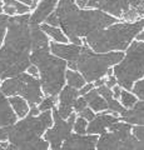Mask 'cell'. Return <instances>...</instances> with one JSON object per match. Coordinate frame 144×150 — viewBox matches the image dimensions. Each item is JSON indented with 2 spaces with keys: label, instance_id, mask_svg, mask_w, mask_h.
Segmentation results:
<instances>
[{
  "label": "cell",
  "instance_id": "1",
  "mask_svg": "<svg viewBox=\"0 0 144 150\" xmlns=\"http://www.w3.org/2000/svg\"><path fill=\"white\" fill-rule=\"evenodd\" d=\"M55 13L59 18V26H62L69 40L77 45H83L80 38L118 23V18L100 9H79L75 0H59Z\"/></svg>",
  "mask_w": 144,
  "mask_h": 150
},
{
  "label": "cell",
  "instance_id": "2",
  "mask_svg": "<svg viewBox=\"0 0 144 150\" xmlns=\"http://www.w3.org/2000/svg\"><path fill=\"white\" fill-rule=\"evenodd\" d=\"M31 23L29 14L9 18L5 44L0 48L1 74L11 65L21 64L29 68L31 64ZM0 74V75H1Z\"/></svg>",
  "mask_w": 144,
  "mask_h": 150
},
{
  "label": "cell",
  "instance_id": "3",
  "mask_svg": "<svg viewBox=\"0 0 144 150\" xmlns=\"http://www.w3.org/2000/svg\"><path fill=\"white\" fill-rule=\"evenodd\" d=\"M143 28L144 19H139L137 21L114 23L104 29L90 33L84 38V41L96 53L124 51L129 48Z\"/></svg>",
  "mask_w": 144,
  "mask_h": 150
},
{
  "label": "cell",
  "instance_id": "4",
  "mask_svg": "<svg viewBox=\"0 0 144 150\" xmlns=\"http://www.w3.org/2000/svg\"><path fill=\"white\" fill-rule=\"evenodd\" d=\"M53 120L54 118L50 110H45L36 116L28 115V118H24L15 125H11L9 142L15 145L16 149H48L50 143L40 137L53 125Z\"/></svg>",
  "mask_w": 144,
  "mask_h": 150
},
{
  "label": "cell",
  "instance_id": "5",
  "mask_svg": "<svg viewBox=\"0 0 144 150\" xmlns=\"http://www.w3.org/2000/svg\"><path fill=\"white\" fill-rule=\"evenodd\" d=\"M50 48L38 49L31 51L30 60L40 71V83L43 93L46 95H58L65 83L67 62L59 56L49 54Z\"/></svg>",
  "mask_w": 144,
  "mask_h": 150
},
{
  "label": "cell",
  "instance_id": "6",
  "mask_svg": "<svg viewBox=\"0 0 144 150\" xmlns=\"http://www.w3.org/2000/svg\"><path fill=\"white\" fill-rule=\"evenodd\" d=\"M87 41L83 40L80 55L77 60L78 70L83 74L88 83L96 81L104 78L108 70L120 63L124 58L123 51H109V53H96L87 46Z\"/></svg>",
  "mask_w": 144,
  "mask_h": 150
},
{
  "label": "cell",
  "instance_id": "7",
  "mask_svg": "<svg viewBox=\"0 0 144 150\" xmlns=\"http://www.w3.org/2000/svg\"><path fill=\"white\" fill-rule=\"evenodd\" d=\"M113 70L119 85L132 90L134 83L144 76V41L133 40L123 60Z\"/></svg>",
  "mask_w": 144,
  "mask_h": 150
},
{
  "label": "cell",
  "instance_id": "8",
  "mask_svg": "<svg viewBox=\"0 0 144 150\" xmlns=\"http://www.w3.org/2000/svg\"><path fill=\"white\" fill-rule=\"evenodd\" d=\"M1 91L6 96L11 95H20L28 103L31 104H38L43 100V89H41V83L33 76L31 74L21 73L19 75H15L13 78H8L3 81Z\"/></svg>",
  "mask_w": 144,
  "mask_h": 150
},
{
  "label": "cell",
  "instance_id": "9",
  "mask_svg": "<svg viewBox=\"0 0 144 150\" xmlns=\"http://www.w3.org/2000/svg\"><path fill=\"white\" fill-rule=\"evenodd\" d=\"M133 124L117 121L98 140V149H137L138 139L132 133Z\"/></svg>",
  "mask_w": 144,
  "mask_h": 150
},
{
  "label": "cell",
  "instance_id": "10",
  "mask_svg": "<svg viewBox=\"0 0 144 150\" xmlns=\"http://www.w3.org/2000/svg\"><path fill=\"white\" fill-rule=\"evenodd\" d=\"M53 118L54 126L45 131V139L50 143L52 149H59L72 135V130L74 129V123H75V114H72L65 120L59 114L58 109H53Z\"/></svg>",
  "mask_w": 144,
  "mask_h": 150
},
{
  "label": "cell",
  "instance_id": "11",
  "mask_svg": "<svg viewBox=\"0 0 144 150\" xmlns=\"http://www.w3.org/2000/svg\"><path fill=\"white\" fill-rule=\"evenodd\" d=\"M119 121L118 112L113 111H100L98 115H95V118L90 120V124L88 125L87 133L88 134H95V135H101L106 133L109 128L114 123Z\"/></svg>",
  "mask_w": 144,
  "mask_h": 150
},
{
  "label": "cell",
  "instance_id": "12",
  "mask_svg": "<svg viewBox=\"0 0 144 150\" xmlns=\"http://www.w3.org/2000/svg\"><path fill=\"white\" fill-rule=\"evenodd\" d=\"M79 95H80L79 94V89L73 88L69 84L68 86H64L62 89V91L59 94V106H58V111L62 115V118L68 119L73 114L74 101L77 100V98Z\"/></svg>",
  "mask_w": 144,
  "mask_h": 150
},
{
  "label": "cell",
  "instance_id": "13",
  "mask_svg": "<svg viewBox=\"0 0 144 150\" xmlns=\"http://www.w3.org/2000/svg\"><path fill=\"white\" fill-rule=\"evenodd\" d=\"M98 137L95 134H90L84 137L83 134H72L63 143L62 149H94L98 144Z\"/></svg>",
  "mask_w": 144,
  "mask_h": 150
},
{
  "label": "cell",
  "instance_id": "14",
  "mask_svg": "<svg viewBox=\"0 0 144 150\" xmlns=\"http://www.w3.org/2000/svg\"><path fill=\"white\" fill-rule=\"evenodd\" d=\"M82 46L83 45H77V44L68 45L65 43L59 44L58 41L54 40L53 43H50V51H52L54 55H57L64 60H68V62H77L79 55H80Z\"/></svg>",
  "mask_w": 144,
  "mask_h": 150
},
{
  "label": "cell",
  "instance_id": "15",
  "mask_svg": "<svg viewBox=\"0 0 144 150\" xmlns=\"http://www.w3.org/2000/svg\"><path fill=\"white\" fill-rule=\"evenodd\" d=\"M88 8H96L115 18H122L123 8L122 0H89Z\"/></svg>",
  "mask_w": 144,
  "mask_h": 150
},
{
  "label": "cell",
  "instance_id": "16",
  "mask_svg": "<svg viewBox=\"0 0 144 150\" xmlns=\"http://www.w3.org/2000/svg\"><path fill=\"white\" fill-rule=\"evenodd\" d=\"M16 119H18L16 112L14 111L10 101L5 98V94L0 89V126L15 124Z\"/></svg>",
  "mask_w": 144,
  "mask_h": 150
},
{
  "label": "cell",
  "instance_id": "17",
  "mask_svg": "<svg viewBox=\"0 0 144 150\" xmlns=\"http://www.w3.org/2000/svg\"><path fill=\"white\" fill-rule=\"evenodd\" d=\"M120 120L133 125H144V100H139L131 109L124 110L120 114Z\"/></svg>",
  "mask_w": 144,
  "mask_h": 150
},
{
  "label": "cell",
  "instance_id": "18",
  "mask_svg": "<svg viewBox=\"0 0 144 150\" xmlns=\"http://www.w3.org/2000/svg\"><path fill=\"white\" fill-rule=\"evenodd\" d=\"M57 4L58 0H41L39 5L35 8L34 13L30 15V21L34 24H40L41 21H45V19L53 13Z\"/></svg>",
  "mask_w": 144,
  "mask_h": 150
},
{
  "label": "cell",
  "instance_id": "19",
  "mask_svg": "<svg viewBox=\"0 0 144 150\" xmlns=\"http://www.w3.org/2000/svg\"><path fill=\"white\" fill-rule=\"evenodd\" d=\"M31 23V21H30ZM48 34L41 29V26L39 24H34L31 23V51L38 50V49H44V48H50Z\"/></svg>",
  "mask_w": 144,
  "mask_h": 150
},
{
  "label": "cell",
  "instance_id": "20",
  "mask_svg": "<svg viewBox=\"0 0 144 150\" xmlns=\"http://www.w3.org/2000/svg\"><path fill=\"white\" fill-rule=\"evenodd\" d=\"M84 98L88 101V105L94 111H104V110H109V105H108V101H106L103 96L99 94L98 89H94L93 88L90 91H88Z\"/></svg>",
  "mask_w": 144,
  "mask_h": 150
},
{
  "label": "cell",
  "instance_id": "21",
  "mask_svg": "<svg viewBox=\"0 0 144 150\" xmlns=\"http://www.w3.org/2000/svg\"><path fill=\"white\" fill-rule=\"evenodd\" d=\"M9 101L13 106L14 111L16 112L18 118H24L26 114H29V106H28V100L21 96H14L11 95L9 98Z\"/></svg>",
  "mask_w": 144,
  "mask_h": 150
},
{
  "label": "cell",
  "instance_id": "22",
  "mask_svg": "<svg viewBox=\"0 0 144 150\" xmlns=\"http://www.w3.org/2000/svg\"><path fill=\"white\" fill-rule=\"evenodd\" d=\"M65 78H67V81L69 85L75 89L83 88L87 81L82 73H78V70H72V69H68L65 71Z\"/></svg>",
  "mask_w": 144,
  "mask_h": 150
},
{
  "label": "cell",
  "instance_id": "23",
  "mask_svg": "<svg viewBox=\"0 0 144 150\" xmlns=\"http://www.w3.org/2000/svg\"><path fill=\"white\" fill-rule=\"evenodd\" d=\"M41 29H43L49 36H52L55 41H58V43H68L69 38H67L65 35H64L65 33H63L60 29H58L57 26L49 25V24H46L45 23V24L41 25Z\"/></svg>",
  "mask_w": 144,
  "mask_h": 150
},
{
  "label": "cell",
  "instance_id": "24",
  "mask_svg": "<svg viewBox=\"0 0 144 150\" xmlns=\"http://www.w3.org/2000/svg\"><path fill=\"white\" fill-rule=\"evenodd\" d=\"M119 99L122 101V104L125 109H131V108H133L135 105V103L138 101L137 95L134 93H131V90H128V89H123Z\"/></svg>",
  "mask_w": 144,
  "mask_h": 150
},
{
  "label": "cell",
  "instance_id": "25",
  "mask_svg": "<svg viewBox=\"0 0 144 150\" xmlns=\"http://www.w3.org/2000/svg\"><path fill=\"white\" fill-rule=\"evenodd\" d=\"M88 129V123L87 119H84L83 116L75 119V123H74V131L78 134H85Z\"/></svg>",
  "mask_w": 144,
  "mask_h": 150
},
{
  "label": "cell",
  "instance_id": "26",
  "mask_svg": "<svg viewBox=\"0 0 144 150\" xmlns=\"http://www.w3.org/2000/svg\"><path fill=\"white\" fill-rule=\"evenodd\" d=\"M132 90H133V93L139 98V99L144 100V76L134 83Z\"/></svg>",
  "mask_w": 144,
  "mask_h": 150
},
{
  "label": "cell",
  "instance_id": "27",
  "mask_svg": "<svg viewBox=\"0 0 144 150\" xmlns=\"http://www.w3.org/2000/svg\"><path fill=\"white\" fill-rule=\"evenodd\" d=\"M55 101H57V99H55L54 95H50L48 98H45V99H43V100H41V103H40V105H39L40 111H45V110L53 109L54 105H55Z\"/></svg>",
  "mask_w": 144,
  "mask_h": 150
},
{
  "label": "cell",
  "instance_id": "28",
  "mask_svg": "<svg viewBox=\"0 0 144 150\" xmlns=\"http://www.w3.org/2000/svg\"><path fill=\"white\" fill-rule=\"evenodd\" d=\"M8 24H9V15L8 14H5V15L0 14V46H1L3 39H4V34H5Z\"/></svg>",
  "mask_w": 144,
  "mask_h": 150
},
{
  "label": "cell",
  "instance_id": "29",
  "mask_svg": "<svg viewBox=\"0 0 144 150\" xmlns=\"http://www.w3.org/2000/svg\"><path fill=\"white\" fill-rule=\"evenodd\" d=\"M87 106H88V101L84 98V95L80 96V98H77V100L74 101V109H75V111H78V112L84 110Z\"/></svg>",
  "mask_w": 144,
  "mask_h": 150
},
{
  "label": "cell",
  "instance_id": "30",
  "mask_svg": "<svg viewBox=\"0 0 144 150\" xmlns=\"http://www.w3.org/2000/svg\"><path fill=\"white\" fill-rule=\"evenodd\" d=\"M133 135L135 137L140 143H144V125H137L133 126L132 129Z\"/></svg>",
  "mask_w": 144,
  "mask_h": 150
},
{
  "label": "cell",
  "instance_id": "31",
  "mask_svg": "<svg viewBox=\"0 0 144 150\" xmlns=\"http://www.w3.org/2000/svg\"><path fill=\"white\" fill-rule=\"evenodd\" d=\"M10 130H11V125L0 126V142H5V140L9 139V135H10Z\"/></svg>",
  "mask_w": 144,
  "mask_h": 150
},
{
  "label": "cell",
  "instance_id": "32",
  "mask_svg": "<svg viewBox=\"0 0 144 150\" xmlns=\"http://www.w3.org/2000/svg\"><path fill=\"white\" fill-rule=\"evenodd\" d=\"M79 114H80V116H83V118L84 119H87V120H93L95 118V114H94V110L92 109V108H85L84 110H82L80 112H79Z\"/></svg>",
  "mask_w": 144,
  "mask_h": 150
},
{
  "label": "cell",
  "instance_id": "33",
  "mask_svg": "<svg viewBox=\"0 0 144 150\" xmlns=\"http://www.w3.org/2000/svg\"><path fill=\"white\" fill-rule=\"evenodd\" d=\"M46 24L49 25H53V26H58L59 25V18H58V14L57 13H52L50 15L45 19Z\"/></svg>",
  "mask_w": 144,
  "mask_h": 150
},
{
  "label": "cell",
  "instance_id": "34",
  "mask_svg": "<svg viewBox=\"0 0 144 150\" xmlns=\"http://www.w3.org/2000/svg\"><path fill=\"white\" fill-rule=\"evenodd\" d=\"M117 84H119L118 83V79H117V76L113 74V75H108V78L105 79V85L106 86H109V88H113V86H115Z\"/></svg>",
  "mask_w": 144,
  "mask_h": 150
},
{
  "label": "cell",
  "instance_id": "35",
  "mask_svg": "<svg viewBox=\"0 0 144 150\" xmlns=\"http://www.w3.org/2000/svg\"><path fill=\"white\" fill-rule=\"evenodd\" d=\"M4 11H5V14H8L9 16H14L15 14H18L15 8L11 5H6V4H4Z\"/></svg>",
  "mask_w": 144,
  "mask_h": 150
},
{
  "label": "cell",
  "instance_id": "36",
  "mask_svg": "<svg viewBox=\"0 0 144 150\" xmlns=\"http://www.w3.org/2000/svg\"><path fill=\"white\" fill-rule=\"evenodd\" d=\"M94 86H95V85H93L92 83H88L87 85H84L83 88L79 89V94H80V95H85V94H87L88 91H90V90H92V89L94 88Z\"/></svg>",
  "mask_w": 144,
  "mask_h": 150
},
{
  "label": "cell",
  "instance_id": "37",
  "mask_svg": "<svg viewBox=\"0 0 144 150\" xmlns=\"http://www.w3.org/2000/svg\"><path fill=\"white\" fill-rule=\"evenodd\" d=\"M35 105H36V104H31L30 110H29V114H28V115H33V116L39 115L40 109H39V106H35Z\"/></svg>",
  "mask_w": 144,
  "mask_h": 150
},
{
  "label": "cell",
  "instance_id": "38",
  "mask_svg": "<svg viewBox=\"0 0 144 150\" xmlns=\"http://www.w3.org/2000/svg\"><path fill=\"white\" fill-rule=\"evenodd\" d=\"M113 94H114V98L115 99H119L120 98V94H122V86L120 85H115V86H113Z\"/></svg>",
  "mask_w": 144,
  "mask_h": 150
},
{
  "label": "cell",
  "instance_id": "39",
  "mask_svg": "<svg viewBox=\"0 0 144 150\" xmlns=\"http://www.w3.org/2000/svg\"><path fill=\"white\" fill-rule=\"evenodd\" d=\"M28 73L31 74V75H33V76H38V67H36L35 64L30 65V67L28 68Z\"/></svg>",
  "mask_w": 144,
  "mask_h": 150
},
{
  "label": "cell",
  "instance_id": "40",
  "mask_svg": "<svg viewBox=\"0 0 144 150\" xmlns=\"http://www.w3.org/2000/svg\"><path fill=\"white\" fill-rule=\"evenodd\" d=\"M75 1L79 8H85L88 5V3H89V0H75Z\"/></svg>",
  "mask_w": 144,
  "mask_h": 150
},
{
  "label": "cell",
  "instance_id": "41",
  "mask_svg": "<svg viewBox=\"0 0 144 150\" xmlns=\"http://www.w3.org/2000/svg\"><path fill=\"white\" fill-rule=\"evenodd\" d=\"M104 84H105V79L100 78V79H98V80L95 81V84H94V85H95L96 88H98V86H100V85H104Z\"/></svg>",
  "mask_w": 144,
  "mask_h": 150
},
{
  "label": "cell",
  "instance_id": "42",
  "mask_svg": "<svg viewBox=\"0 0 144 150\" xmlns=\"http://www.w3.org/2000/svg\"><path fill=\"white\" fill-rule=\"evenodd\" d=\"M137 40H140V41H144V28H143V30L139 33V34L137 35Z\"/></svg>",
  "mask_w": 144,
  "mask_h": 150
},
{
  "label": "cell",
  "instance_id": "43",
  "mask_svg": "<svg viewBox=\"0 0 144 150\" xmlns=\"http://www.w3.org/2000/svg\"><path fill=\"white\" fill-rule=\"evenodd\" d=\"M19 1L25 3V4H28V5H33V0H19Z\"/></svg>",
  "mask_w": 144,
  "mask_h": 150
},
{
  "label": "cell",
  "instance_id": "44",
  "mask_svg": "<svg viewBox=\"0 0 144 150\" xmlns=\"http://www.w3.org/2000/svg\"><path fill=\"white\" fill-rule=\"evenodd\" d=\"M3 4H4V1H3V0H0V14L4 11V5H3Z\"/></svg>",
  "mask_w": 144,
  "mask_h": 150
},
{
  "label": "cell",
  "instance_id": "45",
  "mask_svg": "<svg viewBox=\"0 0 144 150\" xmlns=\"http://www.w3.org/2000/svg\"><path fill=\"white\" fill-rule=\"evenodd\" d=\"M36 6H38V0H33V5H31L30 8H33V9H35Z\"/></svg>",
  "mask_w": 144,
  "mask_h": 150
},
{
  "label": "cell",
  "instance_id": "46",
  "mask_svg": "<svg viewBox=\"0 0 144 150\" xmlns=\"http://www.w3.org/2000/svg\"><path fill=\"white\" fill-rule=\"evenodd\" d=\"M0 74H1V64H0Z\"/></svg>",
  "mask_w": 144,
  "mask_h": 150
},
{
  "label": "cell",
  "instance_id": "47",
  "mask_svg": "<svg viewBox=\"0 0 144 150\" xmlns=\"http://www.w3.org/2000/svg\"><path fill=\"white\" fill-rule=\"evenodd\" d=\"M0 149H3V146H1V145H0Z\"/></svg>",
  "mask_w": 144,
  "mask_h": 150
}]
</instances>
